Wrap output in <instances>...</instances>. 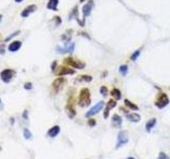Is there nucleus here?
<instances>
[{
    "label": "nucleus",
    "instance_id": "f257e3e1",
    "mask_svg": "<svg viewBox=\"0 0 170 159\" xmlns=\"http://www.w3.org/2000/svg\"><path fill=\"white\" fill-rule=\"evenodd\" d=\"M90 104V89L86 87L82 88L79 93V99H78V105L80 107H87Z\"/></svg>",
    "mask_w": 170,
    "mask_h": 159
},
{
    "label": "nucleus",
    "instance_id": "f03ea898",
    "mask_svg": "<svg viewBox=\"0 0 170 159\" xmlns=\"http://www.w3.org/2000/svg\"><path fill=\"white\" fill-rule=\"evenodd\" d=\"M169 98H168V96L165 92H159V94H157L156 99L154 101V105L157 108H159V109H163V108H165L169 104Z\"/></svg>",
    "mask_w": 170,
    "mask_h": 159
},
{
    "label": "nucleus",
    "instance_id": "7ed1b4c3",
    "mask_svg": "<svg viewBox=\"0 0 170 159\" xmlns=\"http://www.w3.org/2000/svg\"><path fill=\"white\" fill-rule=\"evenodd\" d=\"M64 63L66 64L67 66L72 68H76V69H84L85 68V63L80 60H77V58H74L71 56H68L64 60Z\"/></svg>",
    "mask_w": 170,
    "mask_h": 159
},
{
    "label": "nucleus",
    "instance_id": "20e7f679",
    "mask_svg": "<svg viewBox=\"0 0 170 159\" xmlns=\"http://www.w3.org/2000/svg\"><path fill=\"white\" fill-rule=\"evenodd\" d=\"M65 110H66V114H67V116L69 117L70 119L74 118L76 117V108H74V96H71L69 99H68L67 101V104H66L65 106Z\"/></svg>",
    "mask_w": 170,
    "mask_h": 159
},
{
    "label": "nucleus",
    "instance_id": "39448f33",
    "mask_svg": "<svg viewBox=\"0 0 170 159\" xmlns=\"http://www.w3.org/2000/svg\"><path fill=\"white\" fill-rule=\"evenodd\" d=\"M65 82H66L65 78H63V76H60V78H58L54 80L53 83H52V91H53L54 94L58 93V92L63 89Z\"/></svg>",
    "mask_w": 170,
    "mask_h": 159
},
{
    "label": "nucleus",
    "instance_id": "423d86ee",
    "mask_svg": "<svg viewBox=\"0 0 170 159\" xmlns=\"http://www.w3.org/2000/svg\"><path fill=\"white\" fill-rule=\"evenodd\" d=\"M14 75H15V71L13 69H5L0 73V78L2 80L3 83L8 84L13 80Z\"/></svg>",
    "mask_w": 170,
    "mask_h": 159
},
{
    "label": "nucleus",
    "instance_id": "0eeeda50",
    "mask_svg": "<svg viewBox=\"0 0 170 159\" xmlns=\"http://www.w3.org/2000/svg\"><path fill=\"white\" fill-rule=\"evenodd\" d=\"M95 2L94 0H88L87 3H85L82 8V13H83V21L85 23V19L88 17V16L92 14V11L94 9Z\"/></svg>",
    "mask_w": 170,
    "mask_h": 159
},
{
    "label": "nucleus",
    "instance_id": "6e6552de",
    "mask_svg": "<svg viewBox=\"0 0 170 159\" xmlns=\"http://www.w3.org/2000/svg\"><path fill=\"white\" fill-rule=\"evenodd\" d=\"M129 142V136H128L127 130H121L118 133V136H117V144L116 148H119L120 146H123L124 144H127Z\"/></svg>",
    "mask_w": 170,
    "mask_h": 159
},
{
    "label": "nucleus",
    "instance_id": "1a4fd4ad",
    "mask_svg": "<svg viewBox=\"0 0 170 159\" xmlns=\"http://www.w3.org/2000/svg\"><path fill=\"white\" fill-rule=\"evenodd\" d=\"M54 73L58 76H64V75H70V74H74L76 71L69 67V66H58V70L54 71Z\"/></svg>",
    "mask_w": 170,
    "mask_h": 159
},
{
    "label": "nucleus",
    "instance_id": "9d476101",
    "mask_svg": "<svg viewBox=\"0 0 170 159\" xmlns=\"http://www.w3.org/2000/svg\"><path fill=\"white\" fill-rule=\"evenodd\" d=\"M104 107V102L103 101H100V102H98V103L96 104L95 106H93L92 108H90V110H88L86 114H85V117L86 118H90V117H93V116H95V115H97L98 114L100 110H102V108Z\"/></svg>",
    "mask_w": 170,
    "mask_h": 159
},
{
    "label": "nucleus",
    "instance_id": "9b49d317",
    "mask_svg": "<svg viewBox=\"0 0 170 159\" xmlns=\"http://www.w3.org/2000/svg\"><path fill=\"white\" fill-rule=\"evenodd\" d=\"M74 43H65L64 47H56V52L60 54H64V53H71L74 50Z\"/></svg>",
    "mask_w": 170,
    "mask_h": 159
},
{
    "label": "nucleus",
    "instance_id": "f8f14e48",
    "mask_svg": "<svg viewBox=\"0 0 170 159\" xmlns=\"http://www.w3.org/2000/svg\"><path fill=\"white\" fill-rule=\"evenodd\" d=\"M116 106H117L116 100H114V99H111L110 101H108V103H106V105H105V107H104V112H103V117H104V119L109 118V115H110L111 109L115 108Z\"/></svg>",
    "mask_w": 170,
    "mask_h": 159
},
{
    "label": "nucleus",
    "instance_id": "ddd939ff",
    "mask_svg": "<svg viewBox=\"0 0 170 159\" xmlns=\"http://www.w3.org/2000/svg\"><path fill=\"white\" fill-rule=\"evenodd\" d=\"M36 9H37V7H36L35 5H28L27 8H25V9L23 10V12H21V14H20V15H21V17L27 18L30 14H32L33 12H35Z\"/></svg>",
    "mask_w": 170,
    "mask_h": 159
},
{
    "label": "nucleus",
    "instance_id": "4468645a",
    "mask_svg": "<svg viewBox=\"0 0 170 159\" xmlns=\"http://www.w3.org/2000/svg\"><path fill=\"white\" fill-rule=\"evenodd\" d=\"M112 125L116 128H120L122 125V119L118 114H114L112 117Z\"/></svg>",
    "mask_w": 170,
    "mask_h": 159
},
{
    "label": "nucleus",
    "instance_id": "2eb2a0df",
    "mask_svg": "<svg viewBox=\"0 0 170 159\" xmlns=\"http://www.w3.org/2000/svg\"><path fill=\"white\" fill-rule=\"evenodd\" d=\"M125 117L128 118L129 121L134 122V123H137V122L140 121V116H139L137 112H127Z\"/></svg>",
    "mask_w": 170,
    "mask_h": 159
},
{
    "label": "nucleus",
    "instance_id": "dca6fc26",
    "mask_svg": "<svg viewBox=\"0 0 170 159\" xmlns=\"http://www.w3.org/2000/svg\"><path fill=\"white\" fill-rule=\"evenodd\" d=\"M60 132H61L60 126H58V125H54V126H52V127L50 128L49 130H48L47 136L50 137V138H55V137L58 136V134H60Z\"/></svg>",
    "mask_w": 170,
    "mask_h": 159
},
{
    "label": "nucleus",
    "instance_id": "f3484780",
    "mask_svg": "<svg viewBox=\"0 0 170 159\" xmlns=\"http://www.w3.org/2000/svg\"><path fill=\"white\" fill-rule=\"evenodd\" d=\"M21 48V41H14L9 45V51L10 52H16Z\"/></svg>",
    "mask_w": 170,
    "mask_h": 159
},
{
    "label": "nucleus",
    "instance_id": "a211bd4d",
    "mask_svg": "<svg viewBox=\"0 0 170 159\" xmlns=\"http://www.w3.org/2000/svg\"><path fill=\"white\" fill-rule=\"evenodd\" d=\"M93 81V76L88 75V74H82L77 78L76 82H84V83H90Z\"/></svg>",
    "mask_w": 170,
    "mask_h": 159
},
{
    "label": "nucleus",
    "instance_id": "6ab92c4d",
    "mask_svg": "<svg viewBox=\"0 0 170 159\" xmlns=\"http://www.w3.org/2000/svg\"><path fill=\"white\" fill-rule=\"evenodd\" d=\"M155 124H156V119L155 118H151L150 120H148L147 123H146V132L150 133L151 130L155 126Z\"/></svg>",
    "mask_w": 170,
    "mask_h": 159
},
{
    "label": "nucleus",
    "instance_id": "aec40b11",
    "mask_svg": "<svg viewBox=\"0 0 170 159\" xmlns=\"http://www.w3.org/2000/svg\"><path fill=\"white\" fill-rule=\"evenodd\" d=\"M58 0H49L47 3V9L51 11H58Z\"/></svg>",
    "mask_w": 170,
    "mask_h": 159
},
{
    "label": "nucleus",
    "instance_id": "412c9836",
    "mask_svg": "<svg viewBox=\"0 0 170 159\" xmlns=\"http://www.w3.org/2000/svg\"><path fill=\"white\" fill-rule=\"evenodd\" d=\"M123 102H124V105L127 106L130 110H138V106H137L136 104L133 103L132 101H130L129 99H125Z\"/></svg>",
    "mask_w": 170,
    "mask_h": 159
},
{
    "label": "nucleus",
    "instance_id": "4be33fe9",
    "mask_svg": "<svg viewBox=\"0 0 170 159\" xmlns=\"http://www.w3.org/2000/svg\"><path fill=\"white\" fill-rule=\"evenodd\" d=\"M111 96H112V98L114 99V100L118 101V100L121 99V91L118 88H113L112 91H111Z\"/></svg>",
    "mask_w": 170,
    "mask_h": 159
},
{
    "label": "nucleus",
    "instance_id": "5701e85b",
    "mask_svg": "<svg viewBox=\"0 0 170 159\" xmlns=\"http://www.w3.org/2000/svg\"><path fill=\"white\" fill-rule=\"evenodd\" d=\"M71 33H72V30H67V31L62 35V41H64L65 43H70Z\"/></svg>",
    "mask_w": 170,
    "mask_h": 159
},
{
    "label": "nucleus",
    "instance_id": "b1692460",
    "mask_svg": "<svg viewBox=\"0 0 170 159\" xmlns=\"http://www.w3.org/2000/svg\"><path fill=\"white\" fill-rule=\"evenodd\" d=\"M128 71H129V68H128L127 65H121L120 67H119V73L121 74V75H127Z\"/></svg>",
    "mask_w": 170,
    "mask_h": 159
},
{
    "label": "nucleus",
    "instance_id": "393cba45",
    "mask_svg": "<svg viewBox=\"0 0 170 159\" xmlns=\"http://www.w3.org/2000/svg\"><path fill=\"white\" fill-rule=\"evenodd\" d=\"M139 55H140V50H136V51H134L133 52L132 54H131V56H130V58H131V61H133V62H135L137 60V58L139 57Z\"/></svg>",
    "mask_w": 170,
    "mask_h": 159
},
{
    "label": "nucleus",
    "instance_id": "a878e982",
    "mask_svg": "<svg viewBox=\"0 0 170 159\" xmlns=\"http://www.w3.org/2000/svg\"><path fill=\"white\" fill-rule=\"evenodd\" d=\"M24 137H25V139L29 140V139L32 138V133L28 128H24Z\"/></svg>",
    "mask_w": 170,
    "mask_h": 159
},
{
    "label": "nucleus",
    "instance_id": "bb28decb",
    "mask_svg": "<svg viewBox=\"0 0 170 159\" xmlns=\"http://www.w3.org/2000/svg\"><path fill=\"white\" fill-rule=\"evenodd\" d=\"M100 93L102 94L103 96H108V93H109L108 87H106V86H101V87H100Z\"/></svg>",
    "mask_w": 170,
    "mask_h": 159
},
{
    "label": "nucleus",
    "instance_id": "cd10ccee",
    "mask_svg": "<svg viewBox=\"0 0 170 159\" xmlns=\"http://www.w3.org/2000/svg\"><path fill=\"white\" fill-rule=\"evenodd\" d=\"M19 33H20V31H16V32H14V33H12L10 36H8V37L5 38V41H5H5H9L10 39H12V38L14 37V36H17V35H19Z\"/></svg>",
    "mask_w": 170,
    "mask_h": 159
},
{
    "label": "nucleus",
    "instance_id": "c85d7f7f",
    "mask_svg": "<svg viewBox=\"0 0 170 159\" xmlns=\"http://www.w3.org/2000/svg\"><path fill=\"white\" fill-rule=\"evenodd\" d=\"M156 159H169V156H168V155L166 154V153L159 152V156H157Z\"/></svg>",
    "mask_w": 170,
    "mask_h": 159
},
{
    "label": "nucleus",
    "instance_id": "c756f323",
    "mask_svg": "<svg viewBox=\"0 0 170 159\" xmlns=\"http://www.w3.org/2000/svg\"><path fill=\"white\" fill-rule=\"evenodd\" d=\"M87 124L90 126V127H94V126L97 124V122H96V119H88Z\"/></svg>",
    "mask_w": 170,
    "mask_h": 159
},
{
    "label": "nucleus",
    "instance_id": "7c9ffc66",
    "mask_svg": "<svg viewBox=\"0 0 170 159\" xmlns=\"http://www.w3.org/2000/svg\"><path fill=\"white\" fill-rule=\"evenodd\" d=\"M24 88H25V89H28V90L32 89V83H30V82H28V83H25V86H24Z\"/></svg>",
    "mask_w": 170,
    "mask_h": 159
},
{
    "label": "nucleus",
    "instance_id": "2f4dec72",
    "mask_svg": "<svg viewBox=\"0 0 170 159\" xmlns=\"http://www.w3.org/2000/svg\"><path fill=\"white\" fill-rule=\"evenodd\" d=\"M54 20H55V23H56V26H58L60 25L61 23H62V19H61L60 17H58V16H54V18H53Z\"/></svg>",
    "mask_w": 170,
    "mask_h": 159
},
{
    "label": "nucleus",
    "instance_id": "473e14b6",
    "mask_svg": "<svg viewBox=\"0 0 170 159\" xmlns=\"http://www.w3.org/2000/svg\"><path fill=\"white\" fill-rule=\"evenodd\" d=\"M56 65H58V63H56V62H53V63H52V65H51V70L53 72L56 70Z\"/></svg>",
    "mask_w": 170,
    "mask_h": 159
},
{
    "label": "nucleus",
    "instance_id": "72a5a7b5",
    "mask_svg": "<svg viewBox=\"0 0 170 159\" xmlns=\"http://www.w3.org/2000/svg\"><path fill=\"white\" fill-rule=\"evenodd\" d=\"M0 54H5V44L0 46Z\"/></svg>",
    "mask_w": 170,
    "mask_h": 159
},
{
    "label": "nucleus",
    "instance_id": "f704fd0d",
    "mask_svg": "<svg viewBox=\"0 0 170 159\" xmlns=\"http://www.w3.org/2000/svg\"><path fill=\"white\" fill-rule=\"evenodd\" d=\"M79 35H83V36H85V37L86 38H88V39H90V35H88L87 33H84V32H80V33H79Z\"/></svg>",
    "mask_w": 170,
    "mask_h": 159
},
{
    "label": "nucleus",
    "instance_id": "c9c22d12",
    "mask_svg": "<svg viewBox=\"0 0 170 159\" xmlns=\"http://www.w3.org/2000/svg\"><path fill=\"white\" fill-rule=\"evenodd\" d=\"M23 118L25 119V120H27V119H28V110H25V112H24Z\"/></svg>",
    "mask_w": 170,
    "mask_h": 159
},
{
    "label": "nucleus",
    "instance_id": "e433bc0d",
    "mask_svg": "<svg viewBox=\"0 0 170 159\" xmlns=\"http://www.w3.org/2000/svg\"><path fill=\"white\" fill-rule=\"evenodd\" d=\"M23 1H24V0H15V2H18V3H19V2H23Z\"/></svg>",
    "mask_w": 170,
    "mask_h": 159
},
{
    "label": "nucleus",
    "instance_id": "4c0bfd02",
    "mask_svg": "<svg viewBox=\"0 0 170 159\" xmlns=\"http://www.w3.org/2000/svg\"><path fill=\"white\" fill-rule=\"evenodd\" d=\"M85 1H86V0H80V2H81V3H83V2H85Z\"/></svg>",
    "mask_w": 170,
    "mask_h": 159
},
{
    "label": "nucleus",
    "instance_id": "58836bf2",
    "mask_svg": "<svg viewBox=\"0 0 170 159\" xmlns=\"http://www.w3.org/2000/svg\"><path fill=\"white\" fill-rule=\"evenodd\" d=\"M127 159H135V158H134V157H128Z\"/></svg>",
    "mask_w": 170,
    "mask_h": 159
},
{
    "label": "nucleus",
    "instance_id": "ea45409f",
    "mask_svg": "<svg viewBox=\"0 0 170 159\" xmlns=\"http://www.w3.org/2000/svg\"><path fill=\"white\" fill-rule=\"evenodd\" d=\"M1 19H2V15H0V21H1Z\"/></svg>",
    "mask_w": 170,
    "mask_h": 159
},
{
    "label": "nucleus",
    "instance_id": "a19ab883",
    "mask_svg": "<svg viewBox=\"0 0 170 159\" xmlns=\"http://www.w3.org/2000/svg\"><path fill=\"white\" fill-rule=\"evenodd\" d=\"M0 41H1V34H0Z\"/></svg>",
    "mask_w": 170,
    "mask_h": 159
},
{
    "label": "nucleus",
    "instance_id": "79ce46f5",
    "mask_svg": "<svg viewBox=\"0 0 170 159\" xmlns=\"http://www.w3.org/2000/svg\"><path fill=\"white\" fill-rule=\"evenodd\" d=\"M0 104H1V99H0Z\"/></svg>",
    "mask_w": 170,
    "mask_h": 159
}]
</instances>
